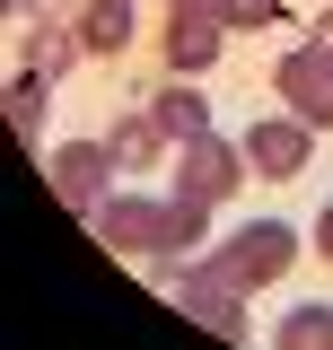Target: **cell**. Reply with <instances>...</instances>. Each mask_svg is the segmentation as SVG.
Wrapping results in <instances>:
<instances>
[{
	"mask_svg": "<svg viewBox=\"0 0 333 350\" xmlns=\"http://www.w3.org/2000/svg\"><path fill=\"white\" fill-rule=\"evenodd\" d=\"M166 9H175V18H219V0H166ZM219 27H228V18H219Z\"/></svg>",
	"mask_w": 333,
	"mask_h": 350,
	"instance_id": "obj_17",
	"label": "cell"
},
{
	"mask_svg": "<svg viewBox=\"0 0 333 350\" xmlns=\"http://www.w3.org/2000/svg\"><path fill=\"white\" fill-rule=\"evenodd\" d=\"M272 88H281V105H290L298 123H333V44H290L281 53V70H272Z\"/></svg>",
	"mask_w": 333,
	"mask_h": 350,
	"instance_id": "obj_5",
	"label": "cell"
},
{
	"mask_svg": "<svg viewBox=\"0 0 333 350\" xmlns=\"http://www.w3.org/2000/svg\"><path fill=\"white\" fill-rule=\"evenodd\" d=\"M290 254H298V237L290 228H281V219H246V228H237V237H228V245H210V271H219V280H228V289H272V280H281V271H290Z\"/></svg>",
	"mask_w": 333,
	"mask_h": 350,
	"instance_id": "obj_2",
	"label": "cell"
},
{
	"mask_svg": "<svg viewBox=\"0 0 333 350\" xmlns=\"http://www.w3.org/2000/svg\"><path fill=\"white\" fill-rule=\"evenodd\" d=\"M219 18H228V27H272L281 0H219Z\"/></svg>",
	"mask_w": 333,
	"mask_h": 350,
	"instance_id": "obj_16",
	"label": "cell"
},
{
	"mask_svg": "<svg viewBox=\"0 0 333 350\" xmlns=\"http://www.w3.org/2000/svg\"><path fill=\"white\" fill-rule=\"evenodd\" d=\"M149 114L166 123V140H175V149L210 131V105H202V88H184V79H175V88H158V96H149Z\"/></svg>",
	"mask_w": 333,
	"mask_h": 350,
	"instance_id": "obj_10",
	"label": "cell"
},
{
	"mask_svg": "<svg viewBox=\"0 0 333 350\" xmlns=\"http://www.w3.org/2000/svg\"><path fill=\"white\" fill-rule=\"evenodd\" d=\"M237 184H246V140H219V131H202V140H184V149H175V193H184V202L219 211Z\"/></svg>",
	"mask_w": 333,
	"mask_h": 350,
	"instance_id": "obj_4",
	"label": "cell"
},
{
	"mask_svg": "<svg viewBox=\"0 0 333 350\" xmlns=\"http://www.w3.org/2000/svg\"><path fill=\"white\" fill-rule=\"evenodd\" d=\"M307 149H316V123H298V114H272V123L246 131V167L254 175H307Z\"/></svg>",
	"mask_w": 333,
	"mask_h": 350,
	"instance_id": "obj_7",
	"label": "cell"
},
{
	"mask_svg": "<svg viewBox=\"0 0 333 350\" xmlns=\"http://www.w3.org/2000/svg\"><path fill=\"white\" fill-rule=\"evenodd\" d=\"M316 254L333 262V202H325V211H316Z\"/></svg>",
	"mask_w": 333,
	"mask_h": 350,
	"instance_id": "obj_18",
	"label": "cell"
},
{
	"mask_svg": "<svg viewBox=\"0 0 333 350\" xmlns=\"http://www.w3.org/2000/svg\"><path fill=\"white\" fill-rule=\"evenodd\" d=\"M272 350H333V306H298Z\"/></svg>",
	"mask_w": 333,
	"mask_h": 350,
	"instance_id": "obj_13",
	"label": "cell"
},
{
	"mask_svg": "<svg viewBox=\"0 0 333 350\" xmlns=\"http://www.w3.org/2000/svg\"><path fill=\"white\" fill-rule=\"evenodd\" d=\"M158 280H166V298L184 306L202 333H219V342H246L254 324H246V289H228L210 262H158Z\"/></svg>",
	"mask_w": 333,
	"mask_h": 350,
	"instance_id": "obj_3",
	"label": "cell"
},
{
	"mask_svg": "<svg viewBox=\"0 0 333 350\" xmlns=\"http://www.w3.org/2000/svg\"><path fill=\"white\" fill-rule=\"evenodd\" d=\"M44 88H53V79H36V70L9 88V131H18V140H36V131H44Z\"/></svg>",
	"mask_w": 333,
	"mask_h": 350,
	"instance_id": "obj_14",
	"label": "cell"
},
{
	"mask_svg": "<svg viewBox=\"0 0 333 350\" xmlns=\"http://www.w3.org/2000/svg\"><path fill=\"white\" fill-rule=\"evenodd\" d=\"M79 44L88 53H123L132 44V0H88L79 9Z\"/></svg>",
	"mask_w": 333,
	"mask_h": 350,
	"instance_id": "obj_12",
	"label": "cell"
},
{
	"mask_svg": "<svg viewBox=\"0 0 333 350\" xmlns=\"http://www.w3.org/2000/svg\"><path fill=\"white\" fill-rule=\"evenodd\" d=\"M79 53H88L79 27H36V18H27V70H36V79H62Z\"/></svg>",
	"mask_w": 333,
	"mask_h": 350,
	"instance_id": "obj_11",
	"label": "cell"
},
{
	"mask_svg": "<svg viewBox=\"0 0 333 350\" xmlns=\"http://www.w3.org/2000/svg\"><path fill=\"white\" fill-rule=\"evenodd\" d=\"M106 149H114V167H123V175H149V167L166 158V149H175V140H166V123L149 114V105H132L123 123L106 131Z\"/></svg>",
	"mask_w": 333,
	"mask_h": 350,
	"instance_id": "obj_8",
	"label": "cell"
},
{
	"mask_svg": "<svg viewBox=\"0 0 333 350\" xmlns=\"http://www.w3.org/2000/svg\"><path fill=\"white\" fill-rule=\"evenodd\" d=\"M219 44H228V27H219V18H175V36H166V62L193 79V70H210V62H219Z\"/></svg>",
	"mask_w": 333,
	"mask_h": 350,
	"instance_id": "obj_9",
	"label": "cell"
},
{
	"mask_svg": "<svg viewBox=\"0 0 333 350\" xmlns=\"http://www.w3.org/2000/svg\"><path fill=\"white\" fill-rule=\"evenodd\" d=\"M18 18H36V27H79V0H9Z\"/></svg>",
	"mask_w": 333,
	"mask_h": 350,
	"instance_id": "obj_15",
	"label": "cell"
},
{
	"mask_svg": "<svg viewBox=\"0 0 333 350\" xmlns=\"http://www.w3.org/2000/svg\"><path fill=\"white\" fill-rule=\"evenodd\" d=\"M44 175H53V193H62L79 219H97L106 202H114V193H106V175H123V167H114V149H106V140H71V149H53V158H44Z\"/></svg>",
	"mask_w": 333,
	"mask_h": 350,
	"instance_id": "obj_6",
	"label": "cell"
},
{
	"mask_svg": "<svg viewBox=\"0 0 333 350\" xmlns=\"http://www.w3.org/2000/svg\"><path fill=\"white\" fill-rule=\"evenodd\" d=\"M202 202H184V193H114L106 211L88 219L114 254H140V262H184L202 245Z\"/></svg>",
	"mask_w": 333,
	"mask_h": 350,
	"instance_id": "obj_1",
	"label": "cell"
}]
</instances>
